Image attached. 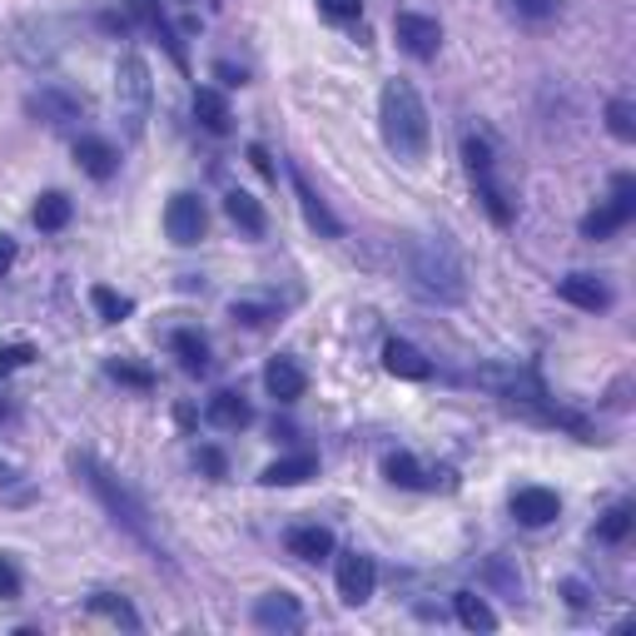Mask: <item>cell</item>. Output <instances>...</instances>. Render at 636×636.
Here are the masks:
<instances>
[{"mask_svg":"<svg viewBox=\"0 0 636 636\" xmlns=\"http://www.w3.org/2000/svg\"><path fill=\"white\" fill-rule=\"evenodd\" d=\"M249 165L259 169L264 179H274V175H279V169H274V160H269V150H264V144H249Z\"/></svg>","mask_w":636,"mask_h":636,"instance_id":"40","label":"cell"},{"mask_svg":"<svg viewBox=\"0 0 636 636\" xmlns=\"http://www.w3.org/2000/svg\"><path fill=\"white\" fill-rule=\"evenodd\" d=\"M632 214H636V179L616 175L612 179V200L601 204V209L582 214V239H612L616 229L632 225Z\"/></svg>","mask_w":636,"mask_h":636,"instance_id":"7","label":"cell"},{"mask_svg":"<svg viewBox=\"0 0 636 636\" xmlns=\"http://www.w3.org/2000/svg\"><path fill=\"white\" fill-rule=\"evenodd\" d=\"M234 318L249 323V329H259V323L274 318V304H264V298H234Z\"/></svg>","mask_w":636,"mask_h":636,"instance_id":"36","label":"cell"},{"mask_svg":"<svg viewBox=\"0 0 636 636\" xmlns=\"http://www.w3.org/2000/svg\"><path fill=\"white\" fill-rule=\"evenodd\" d=\"M194 119H200L209 135H229V125H234V115H229V100L219 90H194Z\"/></svg>","mask_w":636,"mask_h":636,"instance_id":"24","label":"cell"},{"mask_svg":"<svg viewBox=\"0 0 636 636\" xmlns=\"http://www.w3.org/2000/svg\"><path fill=\"white\" fill-rule=\"evenodd\" d=\"M557 294H562L572 308H587V314L612 308V289H607L597 274H567V279H557Z\"/></svg>","mask_w":636,"mask_h":636,"instance_id":"15","label":"cell"},{"mask_svg":"<svg viewBox=\"0 0 636 636\" xmlns=\"http://www.w3.org/2000/svg\"><path fill=\"white\" fill-rule=\"evenodd\" d=\"M71 200L60 194V189H50V194H40L36 200V229H46V234H60V229L71 225Z\"/></svg>","mask_w":636,"mask_h":636,"instance_id":"29","label":"cell"},{"mask_svg":"<svg viewBox=\"0 0 636 636\" xmlns=\"http://www.w3.org/2000/svg\"><path fill=\"white\" fill-rule=\"evenodd\" d=\"M209 423L225 428V433H239V428L254 423V408H249L239 393H214L209 398Z\"/></svg>","mask_w":636,"mask_h":636,"instance_id":"25","label":"cell"},{"mask_svg":"<svg viewBox=\"0 0 636 636\" xmlns=\"http://www.w3.org/2000/svg\"><path fill=\"white\" fill-rule=\"evenodd\" d=\"M478 389H487L493 398H503L507 408L522 412V418H532V423L567 428V433L582 437V443H597L587 418H582V412H572V408H562V403L547 393L543 373H537L532 364H483V368H478Z\"/></svg>","mask_w":636,"mask_h":636,"instance_id":"1","label":"cell"},{"mask_svg":"<svg viewBox=\"0 0 636 636\" xmlns=\"http://www.w3.org/2000/svg\"><path fill=\"white\" fill-rule=\"evenodd\" d=\"M36 364V348L30 343H0V378H11L15 368Z\"/></svg>","mask_w":636,"mask_h":636,"instance_id":"35","label":"cell"},{"mask_svg":"<svg viewBox=\"0 0 636 636\" xmlns=\"http://www.w3.org/2000/svg\"><path fill=\"white\" fill-rule=\"evenodd\" d=\"M632 522H636L632 503H612L607 512H601V522H597V537L616 547V543H626V537H632Z\"/></svg>","mask_w":636,"mask_h":636,"instance_id":"30","label":"cell"},{"mask_svg":"<svg viewBox=\"0 0 636 636\" xmlns=\"http://www.w3.org/2000/svg\"><path fill=\"white\" fill-rule=\"evenodd\" d=\"M85 607H90L94 616H110V622H119L125 632H140V612H135V607H130L125 597H115V592H94V597L85 601Z\"/></svg>","mask_w":636,"mask_h":636,"instance_id":"28","label":"cell"},{"mask_svg":"<svg viewBox=\"0 0 636 636\" xmlns=\"http://www.w3.org/2000/svg\"><path fill=\"white\" fill-rule=\"evenodd\" d=\"M283 547L298 562H323V557H333V532L318 527V522H298V527L283 532Z\"/></svg>","mask_w":636,"mask_h":636,"instance_id":"16","label":"cell"},{"mask_svg":"<svg viewBox=\"0 0 636 636\" xmlns=\"http://www.w3.org/2000/svg\"><path fill=\"white\" fill-rule=\"evenodd\" d=\"M90 304H94V314L105 318V323H125V318L135 314V304L125 294H115V289H110V283H94L90 289Z\"/></svg>","mask_w":636,"mask_h":636,"instance_id":"31","label":"cell"},{"mask_svg":"<svg viewBox=\"0 0 636 636\" xmlns=\"http://www.w3.org/2000/svg\"><path fill=\"white\" fill-rule=\"evenodd\" d=\"M264 389H269L279 403H298L308 393V373L294 364V358H269V368H264Z\"/></svg>","mask_w":636,"mask_h":636,"instance_id":"18","label":"cell"},{"mask_svg":"<svg viewBox=\"0 0 636 636\" xmlns=\"http://www.w3.org/2000/svg\"><path fill=\"white\" fill-rule=\"evenodd\" d=\"M11 264H15V244H11V239H5V234H0V274L11 269Z\"/></svg>","mask_w":636,"mask_h":636,"instance_id":"43","label":"cell"},{"mask_svg":"<svg viewBox=\"0 0 636 636\" xmlns=\"http://www.w3.org/2000/svg\"><path fill=\"white\" fill-rule=\"evenodd\" d=\"M557 11H562V0H512V15H518V21H532V25L552 21Z\"/></svg>","mask_w":636,"mask_h":636,"instance_id":"34","label":"cell"},{"mask_svg":"<svg viewBox=\"0 0 636 636\" xmlns=\"http://www.w3.org/2000/svg\"><path fill=\"white\" fill-rule=\"evenodd\" d=\"M607 130H612L622 144L636 140V110H632V100H612V105H607Z\"/></svg>","mask_w":636,"mask_h":636,"instance_id":"32","label":"cell"},{"mask_svg":"<svg viewBox=\"0 0 636 636\" xmlns=\"http://www.w3.org/2000/svg\"><path fill=\"white\" fill-rule=\"evenodd\" d=\"M71 468H75V478H80V483L100 497V507L110 512V522H115V527H125L135 543L150 547L154 557H165V537H160V527H154L150 507H144V497L135 493L125 478H115V472H110L100 458H90V453H75Z\"/></svg>","mask_w":636,"mask_h":636,"instance_id":"2","label":"cell"},{"mask_svg":"<svg viewBox=\"0 0 636 636\" xmlns=\"http://www.w3.org/2000/svg\"><path fill=\"white\" fill-rule=\"evenodd\" d=\"M105 373L115 378V383H130V389H140V393H150V389H154V373H150V368L125 364V358H110V364H105Z\"/></svg>","mask_w":636,"mask_h":636,"instance_id":"33","label":"cell"},{"mask_svg":"<svg viewBox=\"0 0 636 636\" xmlns=\"http://www.w3.org/2000/svg\"><path fill=\"white\" fill-rule=\"evenodd\" d=\"M200 468L209 472V478H229V458L214 448V443H204V448H200Z\"/></svg>","mask_w":636,"mask_h":636,"instance_id":"39","label":"cell"},{"mask_svg":"<svg viewBox=\"0 0 636 636\" xmlns=\"http://www.w3.org/2000/svg\"><path fill=\"white\" fill-rule=\"evenodd\" d=\"M562 597L572 601V607H587V587H582V582H562Z\"/></svg>","mask_w":636,"mask_h":636,"instance_id":"42","label":"cell"},{"mask_svg":"<svg viewBox=\"0 0 636 636\" xmlns=\"http://www.w3.org/2000/svg\"><path fill=\"white\" fill-rule=\"evenodd\" d=\"M0 418H11V403H0Z\"/></svg>","mask_w":636,"mask_h":636,"instance_id":"44","label":"cell"},{"mask_svg":"<svg viewBox=\"0 0 636 636\" xmlns=\"http://www.w3.org/2000/svg\"><path fill=\"white\" fill-rule=\"evenodd\" d=\"M204 229H209V209H204L200 194H175V200L165 204V234H169V244L194 249L204 239Z\"/></svg>","mask_w":636,"mask_h":636,"instance_id":"8","label":"cell"},{"mask_svg":"<svg viewBox=\"0 0 636 636\" xmlns=\"http://www.w3.org/2000/svg\"><path fill=\"white\" fill-rule=\"evenodd\" d=\"M75 165H80L90 179H115L119 150L110 140H100V135H80V140H75Z\"/></svg>","mask_w":636,"mask_h":636,"instance_id":"17","label":"cell"},{"mask_svg":"<svg viewBox=\"0 0 636 636\" xmlns=\"http://www.w3.org/2000/svg\"><path fill=\"white\" fill-rule=\"evenodd\" d=\"M130 11H135V21H144L160 36V46L175 55V65H185V50H179V40H175V25L165 21V11H160V0H130Z\"/></svg>","mask_w":636,"mask_h":636,"instance_id":"26","label":"cell"},{"mask_svg":"<svg viewBox=\"0 0 636 636\" xmlns=\"http://www.w3.org/2000/svg\"><path fill=\"white\" fill-rule=\"evenodd\" d=\"M115 100H119V119H125L130 140H140L144 119H150V65H144V55H119Z\"/></svg>","mask_w":636,"mask_h":636,"instance_id":"6","label":"cell"},{"mask_svg":"<svg viewBox=\"0 0 636 636\" xmlns=\"http://www.w3.org/2000/svg\"><path fill=\"white\" fill-rule=\"evenodd\" d=\"M15 597H21V567L0 552V601H15Z\"/></svg>","mask_w":636,"mask_h":636,"instance_id":"38","label":"cell"},{"mask_svg":"<svg viewBox=\"0 0 636 636\" xmlns=\"http://www.w3.org/2000/svg\"><path fill=\"white\" fill-rule=\"evenodd\" d=\"M393 36H398V46L408 50L412 60H433L437 46H443V25H437L433 15L398 11V15H393Z\"/></svg>","mask_w":636,"mask_h":636,"instance_id":"9","label":"cell"},{"mask_svg":"<svg viewBox=\"0 0 636 636\" xmlns=\"http://www.w3.org/2000/svg\"><path fill=\"white\" fill-rule=\"evenodd\" d=\"M169 348H175L179 368H185L189 378H204V373H209V368H214V358H209V343H204L194 329H179L175 339H169Z\"/></svg>","mask_w":636,"mask_h":636,"instance_id":"22","label":"cell"},{"mask_svg":"<svg viewBox=\"0 0 636 636\" xmlns=\"http://www.w3.org/2000/svg\"><path fill=\"white\" fill-rule=\"evenodd\" d=\"M403 274H408V289L423 298V304H462V298H468L462 259L443 234L408 239V249H403Z\"/></svg>","mask_w":636,"mask_h":636,"instance_id":"3","label":"cell"},{"mask_svg":"<svg viewBox=\"0 0 636 636\" xmlns=\"http://www.w3.org/2000/svg\"><path fill=\"white\" fill-rule=\"evenodd\" d=\"M225 214L234 219L239 229H244L249 239H264V229H269V214H264V204L254 200V194H244V189H234L225 200Z\"/></svg>","mask_w":636,"mask_h":636,"instance_id":"23","label":"cell"},{"mask_svg":"<svg viewBox=\"0 0 636 636\" xmlns=\"http://www.w3.org/2000/svg\"><path fill=\"white\" fill-rule=\"evenodd\" d=\"M383 472H389L393 487H408V493H433L437 483L448 487V472L423 468V462L412 458V453H389V458H383Z\"/></svg>","mask_w":636,"mask_h":636,"instance_id":"14","label":"cell"},{"mask_svg":"<svg viewBox=\"0 0 636 636\" xmlns=\"http://www.w3.org/2000/svg\"><path fill=\"white\" fill-rule=\"evenodd\" d=\"M378 119H383V144L398 154L403 165H418L428 160V144H433V125H428V105L418 85L393 75L383 85V100H378Z\"/></svg>","mask_w":636,"mask_h":636,"instance_id":"4","label":"cell"},{"mask_svg":"<svg viewBox=\"0 0 636 636\" xmlns=\"http://www.w3.org/2000/svg\"><path fill=\"white\" fill-rule=\"evenodd\" d=\"M289 185H294V194H298V209H304L308 229H314V234H323V239H343L339 214H333L329 204L318 200V189L308 185V179H304V169H298V165H289Z\"/></svg>","mask_w":636,"mask_h":636,"instance_id":"10","label":"cell"},{"mask_svg":"<svg viewBox=\"0 0 636 636\" xmlns=\"http://www.w3.org/2000/svg\"><path fill=\"white\" fill-rule=\"evenodd\" d=\"M373 587H378V567H373V557H364V552H343V557H339V597L348 601V607H364V601L373 597Z\"/></svg>","mask_w":636,"mask_h":636,"instance_id":"11","label":"cell"},{"mask_svg":"<svg viewBox=\"0 0 636 636\" xmlns=\"http://www.w3.org/2000/svg\"><path fill=\"white\" fill-rule=\"evenodd\" d=\"M453 607H458V622L468 626V632H497V612L487 607L478 592H458L453 597Z\"/></svg>","mask_w":636,"mask_h":636,"instance_id":"27","label":"cell"},{"mask_svg":"<svg viewBox=\"0 0 636 636\" xmlns=\"http://www.w3.org/2000/svg\"><path fill=\"white\" fill-rule=\"evenodd\" d=\"M318 11L339 25H354L358 15H364V0H318Z\"/></svg>","mask_w":636,"mask_h":636,"instance_id":"37","label":"cell"},{"mask_svg":"<svg viewBox=\"0 0 636 636\" xmlns=\"http://www.w3.org/2000/svg\"><path fill=\"white\" fill-rule=\"evenodd\" d=\"M214 75H219L225 85H244V80H249V75L239 71V65H229V60H219V65H214Z\"/></svg>","mask_w":636,"mask_h":636,"instance_id":"41","label":"cell"},{"mask_svg":"<svg viewBox=\"0 0 636 636\" xmlns=\"http://www.w3.org/2000/svg\"><path fill=\"white\" fill-rule=\"evenodd\" d=\"M462 165H468L472 185H478V200H483L487 219L493 225H512V204H507V189L497 185V154L487 135H462Z\"/></svg>","mask_w":636,"mask_h":636,"instance_id":"5","label":"cell"},{"mask_svg":"<svg viewBox=\"0 0 636 636\" xmlns=\"http://www.w3.org/2000/svg\"><path fill=\"white\" fill-rule=\"evenodd\" d=\"M25 110H30V115L36 119H46V125H71V119H80V100H75V94H65V90H55V85H46V90L40 94H30V100H25Z\"/></svg>","mask_w":636,"mask_h":636,"instance_id":"20","label":"cell"},{"mask_svg":"<svg viewBox=\"0 0 636 636\" xmlns=\"http://www.w3.org/2000/svg\"><path fill=\"white\" fill-rule=\"evenodd\" d=\"M512 518H518L522 527H552V522L562 518V497H557L552 487H518V493H512Z\"/></svg>","mask_w":636,"mask_h":636,"instance_id":"12","label":"cell"},{"mask_svg":"<svg viewBox=\"0 0 636 636\" xmlns=\"http://www.w3.org/2000/svg\"><path fill=\"white\" fill-rule=\"evenodd\" d=\"M383 368H389L393 378H408V383H423V378L433 373V364L423 358V348H412L408 339H389V343H383Z\"/></svg>","mask_w":636,"mask_h":636,"instance_id":"19","label":"cell"},{"mask_svg":"<svg viewBox=\"0 0 636 636\" xmlns=\"http://www.w3.org/2000/svg\"><path fill=\"white\" fill-rule=\"evenodd\" d=\"M314 472H318V458H314V453H294V458L269 462L259 483H264V487H298V483H308Z\"/></svg>","mask_w":636,"mask_h":636,"instance_id":"21","label":"cell"},{"mask_svg":"<svg viewBox=\"0 0 636 636\" xmlns=\"http://www.w3.org/2000/svg\"><path fill=\"white\" fill-rule=\"evenodd\" d=\"M254 626L259 632H304V607L289 592H269L254 601Z\"/></svg>","mask_w":636,"mask_h":636,"instance_id":"13","label":"cell"}]
</instances>
